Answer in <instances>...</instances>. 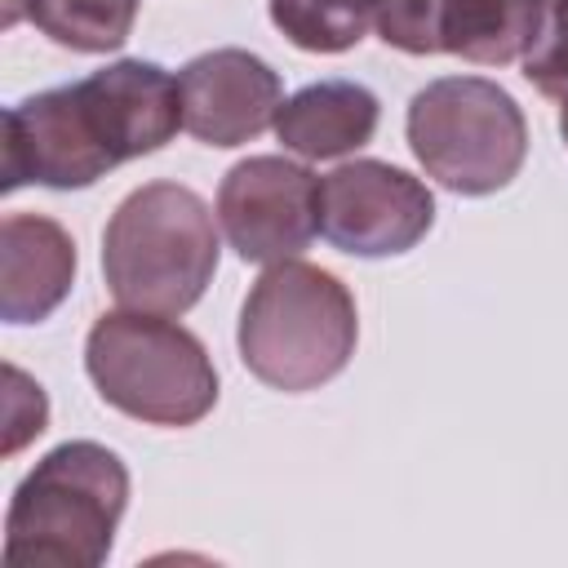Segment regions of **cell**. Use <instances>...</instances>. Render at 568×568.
<instances>
[{"label": "cell", "mask_w": 568, "mask_h": 568, "mask_svg": "<svg viewBox=\"0 0 568 568\" xmlns=\"http://www.w3.org/2000/svg\"><path fill=\"white\" fill-rule=\"evenodd\" d=\"M178 129V80L155 62L120 58L4 111V191L27 182L53 191L93 186L115 164L173 142Z\"/></svg>", "instance_id": "6da1fadb"}, {"label": "cell", "mask_w": 568, "mask_h": 568, "mask_svg": "<svg viewBox=\"0 0 568 568\" xmlns=\"http://www.w3.org/2000/svg\"><path fill=\"white\" fill-rule=\"evenodd\" d=\"M129 506L124 462L93 439L49 448L13 488L4 515L9 568H98Z\"/></svg>", "instance_id": "7a4b0ae2"}, {"label": "cell", "mask_w": 568, "mask_h": 568, "mask_svg": "<svg viewBox=\"0 0 568 568\" xmlns=\"http://www.w3.org/2000/svg\"><path fill=\"white\" fill-rule=\"evenodd\" d=\"M359 342L351 288L311 262H271L240 306L235 346L244 368L284 395L333 382Z\"/></svg>", "instance_id": "3957f363"}, {"label": "cell", "mask_w": 568, "mask_h": 568, "mask_svg": "<svg viewBox=\"0 0 568 568\" xmlns=\"http://www.w3.org/2000/svg\"><path fill=\"white\" fill-rule=\"evenodd\" d=\"M217 271L213 209L182 182L129 191L102 231V275L124 311L186 315Z\"/></svg>", "instance_id": "277c9868"}, {"label": "cell", "mask_w": 568, "mask_h": 568, "mask_svg": "<svg viewBox=\"0 0 568 568\" xmlns=\"http://www.w3.org/2000/svg\"><path fill=\"white\" fill-rule=\"evenodd\" d=\"M84 373L98 395L146 426H195L217 404V368L204 342L146 311H106L84 337Z\"/></svg>", "instance_id": "5b68a950"}, {"label": "cell", "mask_w": 568, "mask_h": 568, "mask_svg": "<svg viewBox=\"0 0 568 568\" xmlns=\"http://www.w3.org/2000/svg\"><path fill=\"white\" fill-rule=\"evenodd\" d=\"M408 146L426 178L457 195H493L510 186L528 155V120L519 102L484 75H444L408 102Z\"/></svg>", "instance_id": "8992f818"}, {"label": "cell", "mask_w": 568, "mask_h": 568, "mask_svg": "<svg viewBox=\"0 0 568 568\" xmlns=\"http://www.w3.org/2000/svg\"><path fill=\"white\" fill-rule=\"evenodd\" d=\"M435 195L386 160H351L320 178V235L351 257H395L426 240Z\"/></svg>", "instance_id": "52a82bcc"}, {"label": "cell", "mask_w": 568, "mask_h": 568, "mask_svg": "<svg viewBox=\"0 0 568 568\" xmlns=\"http://www.w3.org/2000/svg\"><path fill=\"white\" fill-rule=\"evenodd\" d=\"M217 222L244 262H288L320 235V178L284 155H248L217 186Z\"/></svg>", "instance_id": "ba28073f"}, {"label": "cell", "mask_w": 568, "mask_h": 568, "mask_svg": "<svg viewBox=\"0 0 568 568\" xmlns=\"http://www.w3.org/2000/svg\"><path fill=\"white\" fill-rule=\"evenodd\" d=\"M182 129L204 146H240L275 124L280 71L248 49H213L178 71Z\"/></svg>", "instance_id": "9c48e42d"}, {"label": "cell", "mask_w": 568, "mask_h": 568, "mask_svg": "<svg viewBox=\"0 0 568 568\" xmlns=\"http://www.w3.org/2000/svg\"><path fill=\"white\" fill-rule=\"evenodd\" d=\"M75 284V240L44 213L0 222V315L4 324L49 320Z\"/></svg>", "instance_id": "30bf717a"}, {"label": "cell", "mask_w": 568, "mask_h": 568, "mask_svg": "<svg viewBox=\"0 0 568 568\" xmlns=\"http://www.w3.org/2000/svg\"><path fill=\"white\" fill-rule=\"evenodd\" d=\"M382 102L355 80H320L297 89L275 111V138L302 160H337L373 142Z\"/></svg>", "instance_id": "8fae6325"}, {"label": "cell", "mask_w": 568, "mask_h": 568, "mask_svg": "<svg viewBox=\"0 0 568 568\" xmlns=\"http://www.w3.org/2000/svg\"><path fill=\"white\" fill-rule=\"evenodd\" d=\"M541 27V0H444L439 53H457L479 67H506L532 49Z\"/></svg>", "instance_id": "7c38bea8"}, {"label": "cell", "mask_w": 568, "mask_h": 568, "mask_svg": "<svg viewBox=\"0 0 568 568\" xmlns=\"http://www.w3.org/2000/svg\"><path fill=\"white\" fill-rule=\"evenodd\" d=\"M142 0H22V13L62 49L111 53L133 36Z\"/></svg>", "instance_id": "4fadbf2b"}, {"label": "cell", "mask_w": 568, "mask_h": 568, "mask_svg": "<svg viewBox=\"0 0 568 568\" xmlns=\"http://www.w3.org/2000/svg\"><path fill=\"white\" fill-rule=\"evenodd\" d=\"M271 22L306 53H346L373 27L377 0H266Z\"/></svg>", "instance_id": "5bb4252c"}, {"label": "cell", "mask_w": 568, "mask_h": 568, "mask_svg": "<svg viewBox=\"0 0 568 568\" xmlns=\"http://www.w3.org/2000/svg\"><path fill=\"white\" fill-rule=\"evenodd\" d=\"M439 9L444 0H377L373 27L399 53H439Z\"/></svg>", "instance_id": "9a60e30c"}, {"label": "cell", "mask_w": 568, "mask_h": 568, "mask_svg": "<svg viewBox=\"0 0 568 568\" xmlns=\"http://www.w3.org/2000/svg\"><path fill=\"white\" fill-rule=\"evenodd\" d=\"M524 75H528V84L537 93L568 102V18L546 13L541 36L524 53Z\"/></svg>", "instance_id": "2e32d148"}, {"label": "cell", "mask_w": 568, "mask_h": 568, "mask_svg": "<svg viewBox=\"0 0 568 568\" xmlns=\"http://www.w3.org/2000/svg\"><path fill=\"white\" fill-rule=\"evenodd\" d=\"M559 133H564V146H568V102L559 106Z\"/></svg>", "instance_id": "e0dca14e"}, {"label": "cell", "mask_w": 568, "mask_h": 568, "mask_svg": "<svg viewBox=\"0 0 568 568\" xmlns=\"http://www.w3.org/2000/svg\"><path fill=\"white\" fill-rule=\"evenodd\" d=\"M541 4H546V9H550V4H559V0H541Z\"/></svg>", "instance_id": "ac0fdd59"}]
</instances>
